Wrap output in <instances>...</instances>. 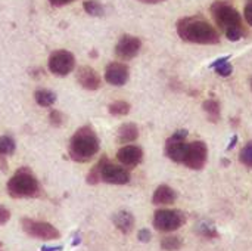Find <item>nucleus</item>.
<instances>
[{"label":"nucleus","instance_id":"nucleus-1","mask_svg":"<svg viewBox=\"0 0 252 251\" xmlns=\"http://www.w3.org/2000/svg\"><path fill=\"white\" fill-rule=\"evenodd\" d=\"M177 33L182 40L196 44H217L220 43L219 31L201 16L183 18L177 22Z\"/></svg>","mask_w":252,"mask_h":251},{"label":"nucleus","instance_id":"nucleus-2","mask_svg":"<svg viewBox=\"0 0 252 251\" xmlns=\"http://www.w3.org/2000/svg\"><path fill=\"white\" fill-rule=\"evenodd\" d=\"M100 142L96 132L90 126H84L80 127L69 139L68 152L74 161L87 163L97 154Z\"/></svg>","mask_w":252,"mask_h":251},{"label":"nucleus","instance_id":"nucleus-3","mask_svg":"<svg viewBox=\"0 0 252 251\" xmlns=\"http://www.w3.org/2000/svg\"><path fill=\"white\" fill-rule=\"evenodd\" d=\"M211 13L214 16L216 24L226 34L230 41H238L244 36L242 18L241 13L230 4L224 1H216L211 6Z\"/></svg>","mask_w":252,"mask_h":251},{"label":"nucleus","instance_id":"nucleus-4","mask_svg":"<svg viewBox=\"0 0 252 251\" xmlns=\"http://www.w3.org/2000/svg\"><path fill=\"white\" fill-rule=\"evenodd\" d=\"M7 192L13 198H32L40 194V183L28 169H21L9 179Z\"/></svg>","mask_w":252,"mask_h":251},{"label":"nucleus","instance_id":"nucleus-5","mask_svg":"<svg viewBox=\"0 0 252 251\" xmlns=\"http://www.w3.org/2000/svg\"><path fill=\"white\" fill-rule=\"evenodd\" d=\"M22 229L27 235L41 240V241H55L61 238V232L50 223L47 222H40V220H32V219H22L21 222Z\"/></svg>","mask_w":252,"mask_h":251},{"label":"nucleus","instance_id":"nucleus-6","mask_svg":"<svg viewBox=\"0 0 252 251\" xmlns=\"http://www.w3.org/2000/svg\"><path fill=\"white\" fill-rule=\"evenodd\" d=\"M186 217L179 210H157L154 216V228L159 232H173L182 228Z\"/></svg>","mask_w":252,"mask_h":251},{"label":"nucleus","instance_id":"nucleus-7","mask_svg":"<svg viewBox=\"0 0 252 251\" xmlns=\"http://www.w3.org/2000/svg\"><path fill=\"white\" fill-rule=\"evenodd\" d=\"M188 130H177L171 138H168L167 143H165V154L170 160H173L174 163L183 164L186 152H188Z\"/></svg>","mask_w":252,"mask_h":251},{"label":"nucleus","instance_id":"nucleus-8","mask_svg":"<svg viewBox=\"0 0 252 251\" xmlns=\"http://www.w3.org/2000/svg\"><path fill=\"white\" fill-rule=\"evenodd\" d=\"M75 67V56L68 50H56L49 58V70L53 75L65 77Z\"/></svg>","mask_w":252,"mask_h":251},{"label":"nucleus","instance_id":"nucleus-9","mask_svg":"<svg viewBox=\"0 0 252 251\" xmlns=\"http://www.w3.org/2000/svg\"><path fill=\"white\" fill-rule=\"evenodd\" d=\"M99 164H100V180L111 185H126L130 182V173L127 172V169L109 163L105 158H102Z\"/></svg>","mask_w":252,"mask_h":251},{"label":"nucleus","instance_id":"nucleus-10","mask_svg":"<svg viewBox=\"0 0 252 251\" xmlns=\"http://www.w3.org/2000/svg\"><path fill=\"white\" fill-rule=\"evenodd\" d=\"M208 158V148L202 141H195L188 145V152L185 157L183 164L192 170H201L204 169Z\"/></svg>","mask_w":252,"mask_h":251},{"label":"nucleus","instance_id":"nucleus-11","mask_svg":"<svg viewBox=\"0 0 252 251\" xmlns=\"http://www.w3.org/2000/svg\"><path fill=\"white\" fill-rule=\"evenodd\" d=\"M140 49H142V41L139 37L124 34L115 44V55L123 61H128L137 56Z\"/></svg>","mask_w":252,"mask_h":251},{"label":"nucleus","instance_id":"nucleus-12","mask_svg":"<svg viewBox=\"0 0 252 251\" xmlns=\"http://www.w3.org/2000/svg\"><path fill=\"white\" fill-rule=\"evenodd\" d=\"M128 67L123 62H111L105 68V80L111 86H124L128 80Z\"/></svg>","mask_w":252,"mask_h":251},{"label":"nucleus","instance_id":"nucleus-13","mask_svg":"<svg viewBox=\"0 0 252 251\" xmlns=\"http://www.w3.org/2000/svg\"><path fill=\"white\" fill-rule=\"evenodd\" d=\"M117 158L123 166L136 167L143 160V151L136 145H126L117 152Z\"/></svg>","mask_w":252,"mask_h":251},{"label":"nucleus","instance_id":"nucleus-14","mask_svg":"<svg viewBox=\"0 0 252 251\" xmlns=\"http://www.w3.org/2000/svg\"><path fill=\"white\" fill-rule=\"evenodd\" d=\"M77 81L78 84L86 90H97L100 87V77L96 70L92 67H81L77 72Z\"/></svg>","mask_w":252,"mask_h":251},{"label":"nucleus","instance_id":"nucleus-15","mask_svg":"<svg viewBox=\"0 0 252 251\" xmlns=\"http://www.w3.org/2000/svg\"><path fill=\"white\" fill-rule=\"evenodd\" d=\"M177 200V194L168 185H159L152 197V203L155 206H170Z\"/></svg>","mask_w":252,"mask_h":251},{"label":"nucleus","instance_id":"nucleus-16","mask_svg":"<svg viewBox=\"0 0 252 251\" xmlns=\"http://www.w3.org/2000/svg\"><path fill=\"white\" fill-rule=\"evenodd\" d=\"M112 222L115 225V228L118 231H121L123 234H130L134 228V216L130 212L121 210L118 213L114 215Z\"/></svg>","mask_w":252,"mask_h":251},{"label":"nucleus","instance_id":"nucleus-17","mask_svg":"<svg viewBox=\"0 0 252 251\" xmlns=\"http://www.w3.org/2000/svg\"><path fill=\"white\" fill-rule=\"evenodd\" d=\"M139 138V129L134 123H126L118 129L117 139L120 143H131Z\"/></svg>","mask_w":252,"mask_h":251},{"label":"nucleus","instance_id":"nucleus-18","mask_svg":"<svg viewBox=\"0 0 252 251\" xmlns=\"http://www.w3.org/2000/svg\"><path fill=\"white\" fill-rule=\"evenodd\" d=\"M34 99L35 102L40 105V107H44V108H49L55 104L56 101V95L52 92V90H47V89H40L34 93Z\"/></svg>","mask_w":252,"mask_h":251},{"label":"nucleus","instance_id":"nucleus-19","mask_svg":"<svg viewBox=\"0 0 252 251\" xmlns=\"http://www.w3.org/2000/svg\"><path fill=\"white\" fill-rule=\"evenodd\" d=\"M227 59H229V56L219 58V59H217L216 62H213L210 67H211V68H216L217 74H220L221 77H227V75H230L232 71H233V67H232V64H230Z\"/></svg>","mask_w":252,"mask_h":251},{"label":"nucleus","instance_id":"nucleus-20","mask_svg":"<svg viewBox=\"0 0 252 251\" xmlns=\"http://www.w3.org/2000/svg\"><path fill=\"white\" fill-rule=\"evenodd\" d=\"M204 111L207 112L208 118L213 121V123H217L219 118H220V104L214 99H208L204 102Z\"/></svg>","mask_w":252,"mask_h":251},{"label":"nucleus","instance_id":"nucleus-21","mask_svg":"<svg viewBox=\"0 0 252 251\" xmlns=\"http://www.w3.org/2000/svg\"><path fill=\"white\" fill-rule=\"evenodd\" d=\"M130 104L126 102V101H115L112 102L109 107H108V111L111 115L114 117H123V115H127L130 112Z\"/></svg>","mask_w":252,"mask_h":251},{"label":"nucleus","instance_id":"nucleus-22","mask_svg":"<svg viewBox=\"0 0 252 251\" xmlns=\"http://www.w3.org/2000/svg\"><path fill=\"white\" fill-rule=\"evenodd\" d=\"M84 10L90 15V16H102L105 13V7L100 1L97 0H87L83 3Z\"/></svg>","mask_w":252,"mask_h":251},{"label":"nucleus","instance_id":"nucleus-23","mask_svg":"<svg viewBox=\"0 0 252 251\" xmlns=\"http://www.w3.org/2000/svg\"><path fill=\"white\" fill-rule=\"evenodd\" d=\"M182 246H183L182 238H179V237H176V235L165 237V238H162V241H161V249L165 251L180 250Z\"/></svg>","mask_w":252,"mask_h":251},{"label":"nucleus","instance_id":"nucleus-24","mask_svg":"<svg viewBox=\"0 0 252 251\" xmlns=\"http://www.w3.org/2000/svg\"><path fill=\"white\" fill-rule=\"evenodd\" d=\"M15 152V141L10 136H0V155H10Z\"/></svg>","mask_w":252,"mask_h":251},{"label":"nucleus","instance_id":"nucleus-25","mask_svg":"<svg viewBox=\"0 0 252 251\" xmlns=\"http://www.w3.org/2000/svg\"><path fill=\"white\" fill-rule=\"evenodd\" d=\"M239 160H241V163H242L244 166L252 169V141L251 142H248V143L242 148L241 155H239Z\"/></svg>","mask_w":252,"mask_h":251},{"label":"nucleus","instance_id":"nucleus-26","mask_svg":"<svg viewBox=\"0 0 252 251\" xmlns=\"http://www.w3.org/2000/svg\"><path fill=\"white\" fill-rule=\"evenodd\" d=\"M201 234L204 235V237H207V238H217L219 237V232L216 231V228L213 226V225H210V223H202V226H201Z\"/></svg>","mask_w":252,"mask_h":251},{"label":"nucleus","instance_id":"nucleus-27","mask_svg":"<svg viewBox=\"0 0 252 251\" xmlns=\"http://www.w3.org/2000/svg\"><path fill=\"white\" fill-rule=\"evenodd\" d=\"M99 180H100V164L94 166V167L90 170L89 176H87V182H89L90 185H96Z\"/></svg>","mask_w":252,"mask_h":251},{"label":"nucleus","instance_id":"nucleus-28","mask_svg":"<svg viewBox=\"0 0 252 251\" xmlns=\"http://www.w3.org/2000/svg\"><path fill=\"white\" fill-rule=\"evenodd\" d=\"M49 120H50V123H52L53 126L58 127V126H61V124L63 123V115H62V112L53 109V111L50 112V115H49Z\"/></svg>","mask_w":252,"mask_h":251},{"label":"nucleus","instance_id":"nucleus-29","mask_svg":"<svg viewBox=\"0 0 252 251\" xmlns=\"http://www.w3.org/2000/svg\"><path fill=\"white\" fill-rule=\"evenodd\" d=\"M10 219V212L9 209H6L4 206H0V226L7 223V220Z\"/></svg>","mask_w":252,"mask_h":251},{"label":"nucleus","instance_id":"nucleus-30","mask_svg":"<svg viewBox=\"0 0 252 251\" xmlns=\"http://www.w3.org/2000/svg\"><path fill=\"white\" fill-rule=\"evenodd\" d=\"M244 16H245L247 22L252 27V0H248V1H247L245 9H244Z\"/></svg>","mask_w":252,"mask_h":251},{"label":"nucleus","instance_id":"nucleus-31","mask_svg":"<svg viewBox=\"0 0 252 251\" xmlns=\"http://www.w3.org/2000/svg\"><path fill=\"white\" fill-rule=\"evenodd\" d=\"M137 238H139V241H142V243H149L151 238H152L151 231H149V229H142V231L137 234Z\"/></svg>","mask_w":252,"mask_h":251},{"label":"nucleus","instance_id":"nucleus-32","mask_svg":"<svg viewBox=\"0 0 252 251\" xmlns=\"http://www.w3.org/2000/svg\"><path fill=\"white\" fill-rule=\"evenodd\" d=\"M49 1H50V4H52V6H55V7H61V6L69 4V3H72V1H75V0H49Z\"/></svg>","mask_w":252,"mask_h":251},{"label":"nucleus","instance_id":"nucleus-33","mask_svg":"<svg viewBox=\"0 0 252 251\" xmlns=\"http://www.w3.org/2000/svg\"><path fill=\"white\" fill-rule=\"evenodd\" d=\"M236 142H238V136L235 135V136L232 138V141H230V143L227 145V151H230V149H232V148H233V146L236 145Z\"/></svg>","mask_w":252,"mask_h":251},{"label":"nucleus","instance_id":"nucleus-34","mask_svg":"<svg viewBox=\"0 0 252 251\" xmlns=\"http://www.w3.org/2000/svg\"><path fill=\"white\" fill-rule=\"evenodd\" d=\"M61 250H62V247H47V246L41 247V251H61Z\"/></svg>","mask_w":252,"mask_h":251},{"label":"nucleus","instance_id":"nucleus-35","mask_svg":"<svg viewBox=\"0 0 252 251\" xmlns=\"http://www.w3.org/2000/svg\"><path fill=\"white\" fill-rule=\"evenodd\" d=\"M142 3H159V1H164V0H139Z\"/></svg>","mask_w":252,"mask_h":251},{"label":"nucleus","instance_id":"nucleus-36","mask_svg":"<svg viewBox=\"0 0 252 251\" xmlns=\"http://www.w3.org/2000/svg\"><path fill=\"white\" fill-rule=\"evenodd\" d=\"M251 89H252V80H251Z\"/></svg>","mask_w":252,"mask_h":251}]
</instances>
